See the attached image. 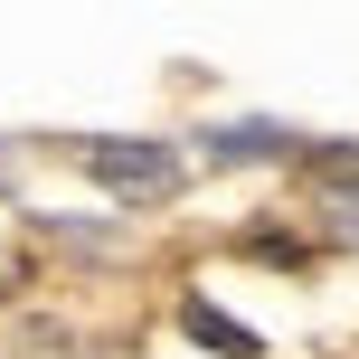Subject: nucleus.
<instances>
[{"label":"nucleus","mask_w":359,"mask_h":359,"mask_svg":"<svg viewBox=\"0 0 359 359\" xmlns=\"http://www.w3.org/2000/svg\"><path fill=\"white\" fill-rule=\"evenodd\" d=\"M86 170H95V189H114L123 208H161V198L180 189V151L170 142H86Z\"/></svg>","instance_id":"nucleus-1"},{"label":"nucleus","mask_w":359,"mask_h":359,"mask_svg":"<svg viewBox=\"0 0 359 359\" xmlns=\"http://www.w3.org/2000/svg\"><path fill=\"white\" fill-rule=\"evenodd\" d=\"M189 331H198L208 350H227V359H255V350H265L246 322H227V312H208V303H189Z\"/></svg>","instance_id":"nucleus-2"}]
</instances>
